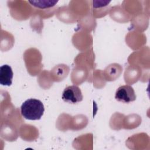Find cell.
<instances>
[{
    "instance_id": "cell-1",
    "label": "cell",
    "mask_w": 150,
    "mask_h": 150,
    "mask_svg": "<svg viewBox=\"0 0 150 150\" xmlns=\"http://www.w3.org/2000/svg\"><path fill=\"white\" fill-rule=\"evenodd\" d=\"M44 111L45 108L42 102L35 98L26 100L21 107V115L26 120H40L43 116Z\"/></svg>"
},
{
    "instance_id": "cell-3",
    "label": "cell",
    "mask_w": 150,
    "mask_h": 150,
    "mask_svg": "<svg viewBox=\"0 0 150 150\" xmlns=\"http://www.w3.org/2000/svg\"><path fill=\"white\" fill-rule=\"evenodd\" d=\"M115 98L124 103H129L136 100V94L133 87L129 85L119 87L116 90Z\"/></svg>"
},
{
    "instance_id": "cell-5",
    "label": "cell",
    "mask_w": 150,
    "mask_h": 150,
    "mask_svg": "<svg viewBox=\"0 0 150 150\" xmlns=\"http://www.w3.org/2000/svg\"><path fill=\"white\" fill-rule=\"evenodd\" d=\"M29 2L33 6L40 9H46L54 6L58 2L55 0H41V1H29Z\"/></svg>"
},
{
    "instance_id": "cell-4",
    "label": "cell",
    "mask_w": 150,
    "mask_h": 150,
    "mask_svg": "<svg viewBox=\"0 0 150 150\" xmlns=\"http://www.w3.org/2000/svg\"><path fill=\"white\" fill-rule=\"evenodd\" d=\"M13 73L11 67L4 64L0 67V84L2 86H10L12 83Z\"/></svg>"
},
{
    "instance_id": "cell-2",
    "label": "cell",
    "mask_w": 150,
    "mask_h": 150,
    "mask_svg": "<svg viewBox=\"0 0 150 150\" xmlns=\"http://www.w3.org/2000/svg\"><path fill=\"white\" fill-rule=\"evenodd\" d=\"M83 94L80 88L75 85L67 86L63 91L62 98L65 102L77 104L83 100Z\"/></svg>"
}]
</instances>
